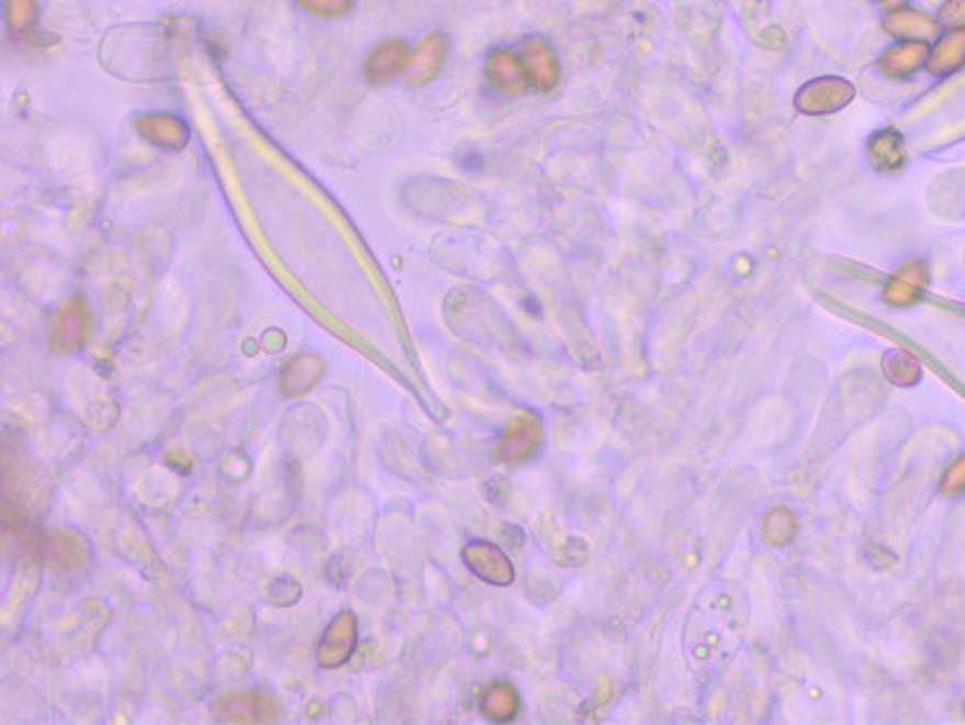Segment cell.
I'll return each mask as SVG.
<instances>
[{
  "instance_id": "1",
  "label": "cell",
  "mask_w": 965,
  "mask_h": 725,
  "mask_svg": "<svg viewBox=\"0 0 965 725\" xmlns=\"http://www.w3.org/2000/svg\"><path fill=\"white\" fill-rule=\"evenodd\" d=\"M854 97H857V90H854V85L850 80L838 76H823L806 82L797 92V97H794V104H797L799 112L806 116H826L845 109Z\"/></svg>"
},
{
  "instance_id": "22",
  "label": "cell",
  "mask_w": 965,
  "mask_h": 725,
  "mask_svg": "<svg viewBox=\"0 0 965 725\" xmlns=\"http://www.w3.org/2000/svg\"><path fill=\"white\" fill-rule=\"evenodd\" d=\"M942 491L944 493H963L965 491V455L958 457L956 462L949 467V471L944 475V481H942Z\"/></svg>"
},
{
  "instance_id": "19",
  "label": "cell",
  "mask_w": 965,
  "mask_h": 725,
  "mask_svg": "<svg viewBox=\"0 0 965 725\" xmlns=\"http://www.w3.org/2000/svg\"><path fill=\"white\" fill-rule=\"evenodd\" d=\"M36 15H40V8H36V0H5V22L12 34H27Z\"/></svg>"
},
{
  "instance_id": "8",
  "label": "cell",
  "mask_w": 965,
  "mask_h": 725,
  "mask_svg": "<svg viewBox=\"0 0 965 725\" xmlns=\"http://www.w3.org/2000/svg\"><path fill=\"white\" fill-rule=\"evenodd\" d=\"M408 60V46L403 40H389L377 44L372 52L364 58V78H368L372 85H384L391 78H396L399 72H403Z\"/></svg>"
},
{
  "instance_id": "23",
  "label": "cell",
  "mask_w": 965,
  "mask_h": 725,
  "mask_svg": "<svg viewBox=\"0 0 965 725\" xmlns=\"http://www.w3.org/2000/svg\"><path fill=\"white\" fill-rule=\"evenodd\" d=\"M878 3H882L884 8H888V10H896V8H902L908 3V0H878Z\"/></svg>"
},
{
  "instance_id": "21",
  "label": "cell",
  "mask_w": 965,
  "mask_h": 725,
  "mask_svg": "<svg viewBox=\"0 0 965 725\" xmlns=\"http://www.w3.org/2000/svg\"><path fill=\"white\" fill-rule=\"evenodd\" d=\"M939 22L946 24L949 30H965V0H949L939 10Z\"/></svg>"
},
{
  "instance_id": "13",
  "label": "cell",
  "mask_w": 965,
  "mask_h": 725,
  "mask_svg": "<svg viewBox=\"0 0 965 725\" xmlns=\"http://www.w3.org/2000/svg\"><path fill=\"white\" fill-rule=\"evenodd\" d=\"M963 66H965V30H951L934 44L930 58H927V68H930L932 76L944 78Z\"/></svg>"
},
{
  "instance_id": "6",
  "label": "cell",
  "mask_w": 965,
  "mask_h": 725,
  "mask_svg": "<svg viewBox=\"0 0 965 725\" xmlns=\"http://www.w3.org/2000/svg\"><path fill=\"white\" fill-rule=\"evenodd\" d=\"M485 76L497 92L509 97H519L529 85L524 64L515 54L507 52V48H493V52L487 54Z\"/></svg>"
},
{
  "instance_id": "9",
  "label": "cell",
  "mask_w": 965,
  "mask_h": 725,
  "mask_svg": "<svg viewBox=\"0 0 965 725\" xmlns=\"http://www.w3.org/2000/svg\"><path fill=\"white\" fill-rule=\"evenodd\" d=\"M927 58H930V48L924 42H902L886 48L878 58V70L890 80H908L927 64Z\"/></svg>"
},
{
  "instance_id": "10",
  "label": "cell",
  "mask_w": 965,
  "mask_h": 725,
  "mask_svg": "<svg viewBox=\"0 0 965 725\" xmlns=\"http://www.w3.org/2000/svg\"><path fill=\"white\" fill-rule=\"evenodd\" d=\"M884 30L902 42H932L936 40L939 22H934L930 15H924L920 10L910 8H896L890 10L884 18Z\"/></svg>"
},
{
  "instance_id": "7",
  "label": "cell",
  "mask_w": 965,
  "mask_h": 725,
  "mask_svg": "<svg viewBox=\"0 0 965 725\" xmlns=\"http://www.w3.org/2000/svg\"><path fill=\"white\" fill-rule=\"evenodd\" d=\"M136 131L162 150H181L189 143V126L175 114H143L136 121Z\"/></svg>"
},
{
  "instance_id": "2",
  "label": "cell",
  "mask_w": 965,
  "mask_h": 725,
  "mask_svg": "<svg viewBox=\"0 0 965 725\" xmlns=\"http://www.w3.org/2000/svg\"><path fill=\"white\" fill-rule=\"evenodd\" d=\"M521 64L536 90L553 92L560 85V64L553 46L539 36H529L521 44Z\"/></svg>"
},
{
  "instance_id": "11",
  "label": "cell",
  "mask_w": 965,
  "mask_h": 725,
  "mask_svg": "<svg viewBox=\"0 0 965 725\" xmlns=\"http://www.w3.org/2000/svg\"><path fill=\"white\" fill-rule=\"evenodd\" d=\"M866 153H869V163L876 172L894 175L906 165V143L896 129L876 131L866 145Z\"/></svg>"
},
{
  "instance_id": "18",
  "label": "cell",
  "mask_w": 965,
  "mask_h": 725,
  "mask_svg": "<svg viewBox=\"0 0 965 725\" xmlns=\"http://www.w3.org/2000/svg\"><path fill=\"white\" fill-rule=\"evenodd\" d=\"M481 709H483V713L491 721H509V718H515V713L519 711L517 692L509 684H493L483 694Z\"/></svg>"
},
{
  "instance_id": "4",
  "label": "cell",
  "mask_w": 965,
  "mask_h": 725,
  "mask_svg": "<svg viewBox=\"0 0 965 725\" xmlns=\"http://www.w3.org/2000/svg\"><path fill=\"white\" fill-rule=\"evenodd\" d=\"M445 56H447V36L439 32L430 34L427 40H423L413 48V54H408L406 68H403V80H406L411 88L427 85L437 76L439 68H442Z\"/></svg>"
},
{
  "instance_id": "17",
  "label": "cell",
  "mask_w": 965,
  "mask_h": 725,
  "mask_svg": "<svg viewBox=\"0 0 965 725\" xmlns=\"http://www.w3.org/2000/svg\"><path fill=\"white\" fill-rule=\"evenodd\" d=\"M322 378V360L316 362V356H300L290 362L283 372V392L295 397L312 390V384Z\"/></svg>"
},
{
  "instance_id": "16",
  "label": "cell",
  "mask_w": 965,
  "mask_h": 725,
  "mask_svg": "<svg viewBox=\"0 0 965 725\" xmlns=\"http://www.w3.org/2000/svg\"><path fill=\"white\" fill-rule=\"evenodd\" d=\"M85 334H88V317H85L82 302L72 300L58 312L54 324V346L58 350H72L82 344Z\"/></svg>"
},
{
  "instance_id": "14",
  "label": "cell",
  "mask_w": 965,
  "mask_h": 725,
  "mask_svg": "<svg viewBox=\"0 0 965 725\" xmlns=\"http://www.w3.org/2000/svg\"><path fill=\"white\" fill-rule=\"evenodd\" d=\"M927 281H930L927 266L922 261H912L906 269H900L896 278H890V283L886 286V300L890 305H910L924 293Z\"/></svg>"
},
{
  "instance_id": "12",
  "label": "cell",
  "mask_w": 965,
  "mask_h": 725,
  "mask_svg": "<svg viewBox=\"0 0 965 725\" xmlns=\"http://www.w3.org/2000/svg\"><path fill=\"white\" fill-rule=\"evenodd\" d=\"M539 435H541L539 423L534 419L512 421L503 438H500L497 457L503 459V462H519V459H527L536 450Z\"/></svg>"
},
{
  "instance_id": "3",
  "label": "cell",
  "mask_w": 965,
  "mask_h": 725,
  "mask_svg": "<svg viewBox=\"0 0 965 725\" xmlns=\"http://www.w3.org/2000/svg\"><path fill=\"white\" fill-rule=\"evenodd\" d=\"M358 644V624L352 612H340L332 626L326 628V634L316 650V660L324 668H340L356 650Z\"/></svg>"
},
{
  "instance_id": "20",
  "label": "cell",
  "mask_w": 965,
  "mask_h": 725,
  "mask_svg": "<svg viewBox=\"0 0 965 725\" xmlns=\"http://www.w3.org/2000/svg\"><path fill=\"white\" fill-rule=\"evenodd\" d=\"M298 3L319 18H340L350 10L352 0H298Z\"/></svg>"
},
{
  "instance_id": "15",
  "label": "cell",
  "mask_w": 965,
  "mask_h": 725,
  "mask_svg": "<svg viewBox=\"0 0 965 725\" xmlns=\"http://www.w3.org/2000/svg\"><path fill=\"white\" fill-rule=\"evenodd\" d=\"M220 718L235 723H263L273 718V706L261 694H235L220 704Z\"/></svg>"
},
{
  "instance_id": "5",
  "label": "cell",
  "mask_w": 965,
  "mask_h": 725,
  "mask_svg": "<svg viewBox=\"0 0 965 725\" xmlns=\"http://www.w3.org/2000/svg\"><path fill=\"white\" fill-rule=\"evenodd\" d=\"M463 561H467L471 571L481 580H485V583L507 585L512 583V578H515V571H512L507 556L487 542H471L469 547L463 549Z\"/></svg>"
}]
</instances>
